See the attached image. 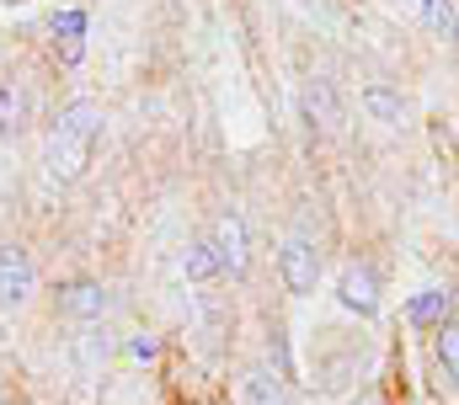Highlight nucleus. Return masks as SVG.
I'll return each mask as SVG.
<instances>
[{
  "mask_svg": "<svg viewBox=\"0 0 459 405\" xmlns=\"http://www.w3.org/2000/svg\"><path fill=\"white\" fill-rule=\"evenodd\" d=\"M97 139H102V107L97 101L81 97V101H70V107H59V117L48 123V139H43V171L59 187L81 182L86 166H91V155H97Z\"/></svg>",
  "mask_w": 459,
  "mask_h": 405,
  "instance_id": "1",
  "label": "nucleus"
},
{
  "mask_svg": "<svg viewBox=\"0 0 459 405\" xmlns=\"http://www.w3.org/2000/svg\"><path fill=\"white\" fill-rule=\"evenodd\" d=\"M278 272H283L289 294H316V283H321V251L305 235H289L283 251H278Z\"/></svg>",
  "mask_w": 459,
  "mask_h": 405,
  "instance_id": "2",
  "label": "nucleus"
},
{
  "mask_svg": "<svg viewBox=\"0 0 459 405\" xmlns=\"http://www.w3.org/2000/svg\"><path fill=\"white\" fill-rule=\"evenodd\" d=\"M38 289V272H32V256L22 246H0V304L16 309V304L32 299Z\"/></svg>",
  "mask_w": 459,
  "mask_h": 405,
  "instance_id": "3",
  "label": "nucleus"
},
{
  "mask_svg": "<svg viewBox=\"0 0 459 405\" xmlns=\"http://www.w3.org/2000/svg\"><path fill=\"white\" fill-rule=\"evenodd\" d=\"M59 315H70V320H97V315H108V289L97 283V278H70V283H59Z\"/></svg>",
  "mask_w": 459,
  "mask_h": 405,
  "instance_id": "4",
  "label": "nucleus"
},
{
  "mask_svg": "<svg viewBox=\"0 0 459 405\" xmlns=\"http://www.w3.org/2000/svg\"><path fill=\"white\" fill-rule=\"evenodd\" d=\"M337 299H342V309H352V315H374V309H379V278H374V267H363V262L342 267Z\"/></svg>",
  "mask_w": 459,
  "mask_h": 405,
  "instance_id": "5",
  "label": "nucleus"
},
{
  "mask_svg": "<svg viewBox=\"0 0 459 405\" xmlns=\"http://www.w3.org/2000/svg\"><path fill=\"white\" fill-rule=\"evenodd\" d=\"M214 251H220V267H225L230 278H240L246 272V219L240 213H220V224H214Z\"/></svg>",
  "mask_w": 459,
  "mask_h": 405,
  "instance_id": "6",
  "label": "nucleus"
},
{
  "mask_svg": "<svg viewBox=\"0 0 459 405\" xmlns=\"http://www.w3.org/2000/svg\"><path fill=\"white\" fill-rule=\"evenodd\" d=\"M48 27H54V54H59V65H81V54H86V16H81V11H59Z\"/></svg>",
  "mask_w": 459,
  "mask_h": 405,
  "instance_id": "7",
  "label": "nucleus"
},
{
  "mask_svg": "<svg viewBox=\"0 0 459 405\" xmlns=\"http://www.w3.org/2000/svg\"><path fill=\"white\" fill-rule=\"evenodd\" d=\"M411 5V16L433 32V38H444V43H455L459 38V11H455V0H406Z\"/></svg>",
  "mask_w": 459,
  "mask_h": 405,
  "instance_id": "8",
  "label": "nucleus"
},
{
  "mask_svg": "<svg viewBox=\"0 0 459 405\" xmlns=\"http://www.w3.org/2000/svg\"><path fill=\"white\" fill-rule=\"evenodd\" d=\"M305 117H310V123H321V128H337V123H342V107H337V86H332L326 75H316V81L305 86Z\"/></svg>",
  "mask_w": 459,
  "mask_h": 405,
  "instance_id": "9",
  "label": "nucleus"
},
{
  "mask_svg": "<svg viewBox=\"0 0 459 405\" xmlns=\"http://www.w3.org/2000/svg\"><path fill=\"white\" fill-rule=\"evenodd\" d=\"M449 315H455V294H449V289H428V294H417V299L406 304V320H411V325H433V331H444Z\"/></svg>",
  "mask_w": 459,
  "mask_h": 405,
  "instance_id": "10",
  "label": "nucleus"
},
{
  "mask_svg": "<svg viewBox=\"0 0 459 405\" xmlns=\"http://www.w3.org/2000/svg\"><path fill=\"white\" fill-rule=\"evenodd\" d=\"M182 272H187L193 283H209V278H220V272H225V267H220V251H214V240H209V235H198V240L187 246Z\"/></svg>",
  "mask_w": 459,
  "mask_h": 405,
  "instance_id": "11",
  "label": "nucleus"
},
{
  "mask_svg": "<svg viewBox=\"0 0 459 405\" xmlns=\"http://www.w3.org/2000/svg\"><path fill=\"white\" fill-rule=\"evenodd\" d=\"M358 101H363V112H368L374 123H401V117H406V101L395 97L390 86H363Z\"/></svg>",
  "mask_w": 459,
  "mask_h": 405,
  "instance_id": "12",
  "label": "nucleus"
},
{
  "mask_svg": "<svg viewBox=\"0 0 459 405\" xmlns=\"http://www.w3.org/2000/svg\"><path fill=\"white\" fill-rule=\"evenodd\" d=\"M240 405H289V395H283L278 379H267V374H246V379H240Z\"/></svg>",
  "mask_w": 459,
  "mask_h": 405,
  "instance_id": "13",
  "label": "nucleus"
},
{
  "mask_svg": "<svg viewBox=\"0 0 459 405\" xmlns=\"http://www.w3.org/2000/svg\"><path fill=\"white\" fill-rule=\"evenodd\" d=\"M22 117H27V97H22V86H16V81H0V139L16 134Z\"/></svg>",
  "mask_w": 459,
  "mask_h": 405,
  "instance_id": "14",
  "label": "nucleus"
},
{
  "mask_svg": "<svg viewBox=\"0 0 459 405\" xmlns=\"http://www.w3.org/2000/svg\"><path fill=\"white\" fill-rule=\"evenodd\" d=\"M438 363H444V374L459 384V325H444L438 331Z\"/></svg>",
  "mask_w": 459,
  "mask_h": 405,
  "instance_id": "15",
  "label": "nucleus"
},
{
  "mask_svg": "<svg viewBox=\"0 0 459 405\" xmlns=\"http://www.w3.org/2000/svg\"><path fill=\"white\" fill-rule=\"evenodd\" d=\"M128 352H134V358H139V363H144V358H155V352H160V341H155V336H139V341H134V347H128Z\"/></svg>",
  "mask_w": 459,
  "mask_h": 405,
  "instance_id": "16",
  "label": "nucleus"
}]
</instances>
